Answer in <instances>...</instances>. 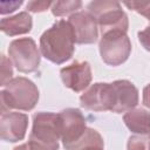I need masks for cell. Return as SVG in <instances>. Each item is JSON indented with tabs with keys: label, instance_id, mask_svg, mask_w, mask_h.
Instances as JSON below:
<instances>
[{
	"label": "cell",
	"instance_id": "ffe728a7",
	"mask_svg": "<svg viewBox=\"0 0 150 150\" xmlns=\"http://www.w3.org/2000/svg\"><path fill=\"white\" fill-rule=\"evenodd\" d=\"M52 1H29L27 4V9L33 13H41L47 11V8L52 7Z\"/></svg>",
	"mask_w": 150,
	"mask_h": 150
},
{
	"label": "cell",
	"instance_id": "5b68a950",
	"mask_svg": "<svg viewBox=\"0 0 150 150\" xmlns=\"http://www.w3.org/2000/svg\"><path fill=\"white\" fill-rule=\"evenodd\" d=\"M98 48L103 62L116 67L124 63L130 56L131 42L127 32L109 30L102 34Z\"/></svg>",
	"mask_w": 150,
	"mask_h": 150
},
{
	"label": "cell",
	"instance_id": "7a4b0ae2",
	"mask_svg": "<svg viewBox=\"0 0 150 150\" xmlns=\"http://www.w3.org/2000/svg\"><path fill=\"white\" fill-rule=\"evenodd\" d=\"M1 112L18 109L29 111L39 101V89L33 81L19 76L12 79L1 90Z\"/></svg>",
	"mask_w": 150,
	"mask_h": 150
},
{
	"label": "cell",
	"instance_id": "ac0fdd59",
	"mask_svg": "<svg viewBox=\"0 0 150 150\" xmlns=\"http://www.w3.org/2000/svg\"><path fill=\"white\" fill-rule=\"evenodd\" d=\"M124 5L150 21V1H130L124 2Z\"/></svg>",
	"mask_w": 150,
	"mask_h": 150
},
{
	"label": "cell",
	"instance_id": "7402d4cb",
	"mask_svg": "<svg viewBox=\"0 0 150 150\" xmlns=\"http://www.w3.org/2000/svg\"><path fill=\"white\" fill-rule=\"evenodd\" d=\"M6 6H8L7 9H4V11H0L1 14H6V13H12L14 12L18 7H20L22 5V1H14V2H4Z\"/></svg>",
	"mask_w": 150,
	"mask_h": 150
},
{
	"label": "cell",
	"instance_id": "4fadbf2b",
	"mask_svg": "<svg viewBox=\"0 0 150 150\" xmlns=\"http://www.w3.org/2000/svg\"><path fill=\"white\" fill-rule=\"evenodd\" d=\"M33 20L28 12H20L13 16L2 18L0 21V29L8 36H16L27 34L32 30Z\"/></svg>",
	"mask_w": 150,
	"mask_h": 150
},
{
	"label": "cell",
	"instance_id": "5bb4252c",
	"mask_svg": "<svg viewBox=\"0 0 150 150\" xmlns=\"http://www.w3.org/2000/svg\"><path fill=\"white\" fill-rule=\"evenodd\" d=\"M127 128L135 134L150 132V112L143 108H132L123 115Z\"/></svg>",
	"mask_w": 150,
	"mask_h": 150
},
{
	"label": "cell",
	"instance_id": "6da1fadb",
	"mask_svg": "<svg viewBox=\"0 0 150 150\" xmlns=\"http://www.w3.org/2000/svg\"><path fill=\"white\" fill-rule=\"evenodd\" d=\"M40 52L55 64H62L71 59L75 52V36L68 21L59 20L43 32L40 38Z\"/></svg>",
	"mask_w": 150,
	"mask_h": 150
},
{
	"label": "cell",
	"instance_id": "9c48e42d",
	"mask_svg": "<svg viewBox=\"0 0 150 150\" xmlns=\"http://www.w3.org/2000/svg\"><path fill=\"white\" fill-rule=\"evenodd\" d=\"M68 22L73 28L75 42L77 45H90L97 41L98 25L88 11H80L71 14Z\"/></svg>",
	"mask_w": 150,
	"mask_h": 150
},
{
	"label": "cell",
	"instance_id": "e0dca14e",
	"mask_svg": "<svg viewBox=\"0 0 150 150\" xmlns=\"http://www.w3.org/2000/svg\"><path fill=\"white\" fill-rule=\"evenodd\" d=\"M127 150H150V132L130 136L127 143Z\"/></svg>",
	"mask_w": 150,
	"mask_h": 150
},
{
	"label": "cell",
	"instance_id": "2e32d148",
	"mask_svg": "<svg viewBox=\"0 0 150 150\" xmlns=\"http://www.w3.org/2000/svg\"><path fill=\"white\" fill-rule=\"evenodd\" d=\"M82 7V2L80 0H66V1H53L50 11L54 16H64L71 15L77 12Z\"/></svg>",
	"mask_w": 150,
	"mask_h": 150
},
{
	"label": "cell",
	"instance_id": "52a82bcc",
	"mask_svg": "<svg viewBox=\"0 0 150 150\" xmlns=\"http://www.w3.org/2000/svg\"><path fill=\"white\" fill-rule=\"evenodd\" d=\"M80 103L87 110L115 112L117 95L114 83L97 82L91 84L80 96Z\"/></svg>",
	"mask_w": 150,
	"mask_h": 150
},
{
	"label": "cell",
	"instance_id": "3957f363",
	"mask_svg": "<svg viewBox=\"0 0 150 150\" xmlns=\"http://www.w3.org/2000/svg\"><path fill=\"white\" fill-rule=\"evenodd\" d=\"M60 125L59 115L50 111H39L33 115V127L29 134L30 150H59Z\"/></svg>",
	"mask_w": 150,
	"mask_h": 150
},
{
	"label": "cell",
	"instance_id": "7c38bea8",
	"mask_svg": "<svg viewBox=\"0 0 150 150\" xmlns=\"http://www.w3.org/2000/svg\"><path fill=\"white\" fill-rule=\"evenodd\" d=\"M116 89L117 104L115 112H127L138 103V90L136 86L128 80H116L112 82Z\"/></svg>",
	"mask_w": 150,
	"mask_h": 150
},
{
	"label": "cell",
	"instance_id": "277c9868",
	"mask_svg": "<svg viewBox=\"0 0 150 150\" xmlns=\"http://www.w3.org/2000/svg\"><path fill=\"white\" fill-rule=\"evenodd\" d=\"M87 9L95 18L101 34L109 30L128 32V15L122 9L120 2L108 0L91 1L87 5Z\"/></svg>",
	"mask_w": 150,
	"mask_h": 150
},
{
	"label": "cell",
	"instance_id": "cb8c5ba5",
	"mask_svg": "<svg viewBox=\"0 0 150 150\" xmlns=\"http://www.w3.org/2000/svg\"><path fill=\"white\" fill-rule=\"evenodd\" d=\"M13 150H30V149L28 146V143H25V144H21L19 146H15Z\"/></svg>",
	"mask_w": 150,
	"mask_h": 150
},
{
	"label": "cell",
	"instance_id": "30bf717a",
	"mask_svg": "<svg viewBox=\"0 0 150 150\" xmlns=\"http://www.w3.org/2000/svg\"><path fill=\"white\" fill-rule=\"evenodd\" d=\"M60 75L63 84L75 93H81L87 89L93 79L91 67L87 61H75L61 68Z\"/></svg>",
	"mask_w": 150,
	"mask_h": 150
},
{
	"label": "cell",
	"instance_id": "8992f818",
	"mask_svg": "<svg viewBox=\"0 0 150 150\" xmlns=\"http://www.w3.org/2000/svg\"><path fill=\"white\" fill-rule=\"evenodd\" d=\"M8 55L20 73H33L40 66V52L32 38L13 40L8 46Z\"/></svg>",
	"mask_w": 150,
	"mask_h": 150
},
{
	"label": "cell",
	"instance_id": "8fae6325",
	"mask_svg": "<svg viewBox=\"0 0 150 150\" xmlns=\"http://www.w3.org/2000/svg\"><path fill=\"white\" fill-rule=\"evenodd\" d=\"M28 127V116L18 111L1 112L0 136L5 142L15 143L25 138Z\"/></svg>",
	"mask_w": 150,
	"mask_h": 150
},
{
	"label": "cell",
	"instance_id": "ba28073f",
	"mask_svg": "<svg viewBox=\"0 0 150 150\" xmlns=\"http://www.w3.org/2000/svg\"><path fill=\"white\" fill-rule=\"evenodd\" d=\"M57 115L62 144L66 150H70L83 137L88 128L86 118L77 108L63 109Z\"/></svg>",
	"mask_w": 150,
	"mask_h": 150
},
{
	"label": "cell",
	"instance_id": "d6986e66",
	"mask_svg": "<svg viewBox=\"0 0 150 150\" xmlns=\"http://www.w3.org/2000/svg\"><path fill=\"white\" fill-rule=\"evenodd\" d=\"M13 76V68L11 60L7 59L5 55H1V87H5Z\"/></svg>",
	"mask_w": 150,
	"mask_h": 150
},
{
	"label": "cell",
	"instance_id": "603a6c76",
	"mask_svg": "<svg viewBox=\"0 0 150 150\" xmlns=\"http://www.w3.org/2000/svg\"><path fill=\"white\" fill-rule=\"evenodd\" d=\"M143 104L150 109V83L146 84L143 89Z\"/></svg>",
	"mask_w": 150,
	"mask_h": 150
},
{
	"label": "cell",
	"instance_id": "44dd1931",
	"mask_svg": "<svg viewBox=\"0 0 150 150\" xmlns=\"http://www.w3.org/2000/svg\"><path fill=\"white\" fill-rule=\"evenodd\" d=\"M137 35H138V41L144 47V49L150 52V26L145 27L143 30H139Z\"/></svg>",
	"mask_w": 150,
	"mask_h": 150
},
{
	"label": "cell",
	"instance_id": "9a60e30c",
	"mask_svg": "<svg viewBox=\"0 0 150 150\" xmlns=\"http://www.w3.org/2000/svg\"><path fill=\"white\" fill-rule=\"evenodd\" d=\"M70 150H104V142L97 130L87 128L83 137Z\"/></svg>",
	"mask_w": 150,
	"mask_h": 150
}]
</instances>
